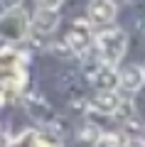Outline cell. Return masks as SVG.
Wrapping results in <instances>:
<instances>
[{
  "mask_svg": "<svg viewBox=\"0 0 145 147\" xmlns=\"http://www.w3.org/2000/svg\"><path fill=\"white\" fill-rule=\"evenodd\" d=\"M93 49H96V59L101 64L116 66L120 59L125 57L128 49V34L118 27H103L101 34L93 37Z\"/></svg>",
  "mask_w": 145,
  "mask_h": 147,
  "instance_id": "obj_1",
  "label": "cell"
},
{
  "mask_svg": "<svg viewBox=\"0 0 145 147\" xmlns=\"http://www.w3.org/2000/svg\"><path fill=\"white\" fill-rule=\"evenodd\" d=\"M30 32V17L22 10H7L0 17V42H22Z\"/></svg>",
  "mask_w": 145,
  "mask_h": 147,
  "instance_id": "obj_2",
  "label": "cell"
},
{
  "mask_svg": "<svg viewBox=\"0 0 145 147\" xmlns=\"http://www.w3.org/2000/svg\"><path fill=\"white\" fill-rule=\"evenodd\" d=\"M64 44H67L69 52H74V54H86L88 49H91V44H93V34H91L88 20H76L74 22V27L67 32Z\"/></svg>",
  "mask_w": 145,
  "mask_h": 147,
  "instance_id": "obj_3",
  "label": "cell"
},
{
  "mask_svg": "<svg viewBox=\"0 0 145 147\" xmlns=\"http://www.w3.org/2000/svg\"><path fill=\"white\" fill-rule=\"evenodd\" d=\"M86 79L88 84H93L96 88H116V66H108V64H101L99 59L91 61L86 66Z\"/></svg>",
  "mask_w": 145,
  "mask_h": 147,
  "instance_id": "obj_4",
  "label": "cell"
},
{
  "mask_svg": "<svg viewBox=\"0 0 145 147\" xmlns=\"http://www.w3.org/2000/svg\"><path fill=\"white\" fill-rule=\"evenodd\" d=\"M143 81H145V74L140 64H128L125 69L116 71V86L123 88L125 93H138L143 88Z\"/></svg>",
  "mask_w": 145,
  "mask_h": 147,
  "instance_id": "obj_5",
  "label": "cell"
},
{
  "mask_svg": "<svg viewBox=\"0 0 145 147\" xmlns=\"http://www.w3.org/2000/svg\"><path fill=\"white\" fill-rule=\"evenodd\" d=\"M116 15H118V7L113 0H91L88 5V22L96 27H108L116 20Z\"/></svg>",
  "mask_w": 145,
  "mask_h": 147,
  "instance_id": "obj_6",
  "label": "cell"
},
{
  "mask_svg": "<svg viewBox=\"0 0 145 147\" xmlns=\"http://www.w3.org/2000/svg\"><path fill=\"white\" fill-rule=\"evenodd\" d=\"M59 25V10H47L37 7V12L30 17V30L37 34H52Z\"/></svg>",
  "mask_w": 145,
  "mask_h": 147,
  "instance_id": "obj_7",
  "label": "cell"
},
{
  "mask_svg": "<svg viewBox=\"0 0 145 147\" xmlns=\"http://www.w3.org/2000/svg\"><path fill=\"white\" fill-rule=\"evenodd\" d=\"M120 100L123 98H120V93L116 88H101L99 93H96V98H93L91 108L96 110V113H103V115H116Z\"/></svg>",
  "mask_w": 145,
  "mask_h": 147,
  "instance_id": "obj_8",
  "label": "cell"
},
{
  "mask_svg": "<svg viewBox=\"0 0 145 147\" xmlns=\"http://www.w3.org/2000/svg\"><path fill=\"white\" fill-rule=\"evenodd\" d=\"M25 103H27V110H30V115L35 118V120L44 123V125H54V123H57V113L49 108V103H47L44 98L32 96V98H27Z\"/></svg>",
  "mask_w": 145,
  "mask_h": 147,
  "instance_id": "obj_9",
  "label": "cell"
},
{
  "mask_svg": "<svg viewBox=\"0 0 145 147\" xmlns=\"http://www.w3.org/2000/svg\"><path fill=\"white\" fill-rule=\"evenodd\" d=\"M125 135H118V132H101L99 140H96V147H125Z\"/></svg>",
  "mask_w": 145,
  "mask_h": 147,
  "instance_id": "obj_10",
  "label": "cell"
},
{
  "mask_svg": "<svg viewBox=\"0 0 145 147\" xmlns=\"http://www.w3.org/2000/svg\"><path fill=\"white\" fill-rule=\"evenodd\" d=\"M76 135H79V140L96 145V140H99L101 130H99V125H96V123H81V127H79V132H76Z\"/></svg>",
  "mask_w": 145,
  "mask_h": 147,
  "instance_id": "obj_11",
  "label": "cell"
},
{
  "mask_svg": "<svg viewBox=\"0 0 145 147\" xmlns=\"http://www.w3.org/2000/svg\"><path fill=\"white\" fill-rule=\"evenodd\" d=\"M0 7H3V10H20L22 7V0H0Z\"/></svg>",
  "mask_w": 145,
  "mask_h": 147,
  "instance_id": "obj_12",
  "label": "cell"
},
{
  "mask_svg": "<svg viewBox=\"0 0 145 147\" xmlns=\"http://www.w3.org/2000/svg\"><path fill=\"white\" fill-rule=\"evenodd\" d=\"M37 5H39V7H47V10H59L62 0H37Z\"/></svg>",
  "mask_w": 145,
  "mask_h": 147,
  "instance_id": "obj_13",
  "label": "cell"
},
{
  "mask_svg": "<svg viewBox=\"0 0 145 147\" xmlns=\"http://www.w3.org/2000/svg\"><path fill=\"white\" fill-rule=\"evenodd\" d=\"M0 147H10V137H7L3 130H0Z\"/></svg>",
  "mask_w": 145,
  "mask_h": 147,
  "instance_id": "obj_14",
  "label": "cell"
}]
</instances>
